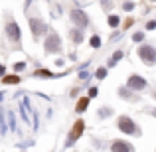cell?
I'll list each match as a JSON object with an SVG mask.
<instances>
[{
    "mask_svg": "<svg viewBox=\"0 0 156 152\" xmlns=\"http://www.w3.org/2000/svg\"><path fill=\"white\" fill-rule=\"evenodd\" d=\"M138 55H140V59L144 61L146 65H154L156 61V50L152 46H140L138 48Z\"/></svg>",
    "mask_w": 156,
    "mask_h": 152,
    "instance_id": "obj_1",
    "label": "cell"
},
{
    "mask_svg": "<svg viewBox=\"0 0 156 152\" xmlns=\"http://www.w3.org/2000/svg\"><path fill=\"white\" fill-rule=\"evenodd\" d=\"M46 51L48 53H55V51H59V48H61V42H59V36L55 34V32H50V36H48V40H46Z\"/></svg>",
    "mask_w": 156,
    "mask_h": 152,
    "instance_id": "obj_2",
    "label": "cell"
},
{
    "mask_svg": "<svg viewBox=\"0 0 156 152\" xmlns=\"http://www.w3.org/2000/svg\"><path fill=\"white\" fill-rule=\"evenodd\" d=\"M119 129H121L122 133H126V134H134L136 133V126H134V122L130 121L129 117H121L119 118Z\"/></svg>",
    "mask_w": 156,
    "mask_h": 152,
    "instance_id": "obj_3",
    "label": "cell"
},
{
    "mask_svg": "<svg viewBox=\"0 0 156 152\" xmlns=\"http://www.w3.org/2000/svg\"><path fill=\"white\" fill-rule=\"evenodd\" d=\"M71 20H73V22H75L79 28H85V26L89 24V18H87V14H85L83 10H77V8L71 12Z\"/></svg>",
    "mask_w": 156,
    "mask_h": 152,
    "instance_id": "obj_4",
    "label": "cell"
},
{
    "mask_svg": "<svg viewBox=\"0 0 156 152\" xmlns=\"http://www.w3.org/2000/svg\"><path fill=\"white\" fill-rule=\"evenodd\" d=\"M6 34L12 42H20V26L16 22H8L6 24Z\"/></svg>",
    "mask_w": 156,
    "mask_h": 152,
    "instance_id": "obj_5",
    "label": "cell"
},
{
    "mask_svg": "<svg viewBox=\"0 0 156 152\" xmlns=\"http://www.w3.org/2000/svg\"><path fill=\"white\" fill-rule=\"evenodd\" d=\"M129 87H130V89H136V91H142V89L146 87V81L142 79V77H138V75H130Z\"/></svg>",
    "mask_w": 156,
    "mask_h": 152,
    "instance_id": "obj_6",
    "label": "cell"
},
{
    "mask_svg": "<svg viewBox=\"0 0 156 152\" xmlns=\"http://www.w3.org/2000/svg\"><path fill=\"white\" fill-rule=\"evenodd\" d=\"M30 28H32V32H34V36H40V34H44V32L48 30L46 24L40 22V20H36V18H32V20H30Z\"/></svg>",
    "mask_w": 156,
    "mask_h": 152,
    "instance_id": "obj_7",
    "label": "cell"
},
{
    "mask_svg": "<svg viewBox=\"0 0 156 152\" xmlns=\"http://www.w3.org/2000/svg\"><path fill=\"white\" fill-rule=\"evenodd\" d=\"M83 129H85V122L83 121H77L75 122V126H73V130H71V134H69V144H71V142H75V138L77 136H81V133H83Z\"/></svg>",
    "mask_w": 156,
    "mask_h": 152,
    "instance_id": "obj_8",
    "label": "cell"
},
{
    "mask_svg": "<svg viewBox=\"0 0 156 152\" xmlns=\"http://www.w3.org/2000/svg\"><path fill=\"white\" fill-rule=\"evenodd\" d=\"M111 148L113 150H133V146H130L129 142H115Z\"/></svg>",
    "mask_w": 156,
    "mask_h": 152,
    "instance_id": "obj_9",
    "label": "cell"
},
{
    "mask_svg": "<svg viewBox=\"0 0 156 152\" xmlns=\"http://www.w3.org/2000/svg\"><path fill=\"white\" fill-rule=\"evenodd\" d=\"M87 105H89V99H87V97H83V99H79V101H77V113H83V111L85 109H87Z\"/></svg>",
    "mask_w": 156,
    "mask_h": 152,
    "instance_id": "obj_10",
    "label": "cell"
},
{
    "mask_svg": "<svg viewBox=\"0 0 156 152\" xmlns=\"http://www.w3.org/2000/svg\"><path fill=\"white\" fill-rule=\"evenodd\" d=\"M2 81H4V83H8V85H10V83H18V81H20V77H16V75H6Z\"/></svg>",
    "mask_w": 156,
    "mask_h": 152,
    "instance_id": "obj_11",
    "label": "cell"
},
{
    "mask_svg": "<svg viewBox=\"0 0 156 152\" xmlns=\"http://www.w3.org/2000/svg\"><path fill=\"white\" fill-rule=\"evenodd\" d=\"M71 38H73V42L75 44H79L81 40H83V34H81L79 30H73V34H71Z\"/></svg>",
    "mask_w": 156,
    "mask_h": 152,
    "instance_id": "obj_12",
    "label": "cell"
},
{
    "mask_svg": "<svg viewBox=\"0 0 156 152\" xmlns=\"http://www.w3.org/2000/svg\"><path fill=\"white\" fill-rule=\"evenodd\" d=\"M121 57H122V51H117V53H115V55H113V59L109 61V65H115V63H117L119 59H121Z\"/></svg>",
    "mask_w": 156,
    "mask_h": 152,
    "instance_id": "obj_13",
    "label": "cell"
},
{
    "mask_svg": "<svg viewBox=\"0 0 156 152\" xmlns=\"http://www.w3.org/2000/svg\"><path fill=\"white\" fill-rule=\"evenodd\" d=\"M36 77H51L50 71H44V69H40V71H36Z\"/></svg>",
    "mask_w": 156,
    "mask_h": 152,
    "instance_id": "obj_14",
    "label": "cell"
},
{
    "mask_svg": "<svg viewBox=\"0 0 156 152\" xmlns=\"http://www.w3.org/2000/svg\"><path fill=\"white\" fill-rule=\"evenodd\" d=\"M91 46H93V48H99V46H101V40L97 38V36H93V38H91Z\"/></svg>",
    "mask_w": 156,
    "mask_h": 152,
    "instance_id": "obj_15",
    "label": "cell"
},
{
    "mask_svg": "<svg viewBox=\"0 0 156 152\" xmlns=\"http://www.w3.org/2000/svg\"><path fill=\"white\" fill-rule=\"evenodd\" d=\"M109 24H111V26H117V24H119V18H117V16H109Z\"/></svg>",
    "mask_w": 156,
    "mask_h": 152,
    "instance_id": "obj_16",
    "label": "cell"
},
{
    "mask_svg": "<svg viewBox=\"0 0 156 152\" xmlns=\"http://www.w3.org/2000/svg\"><path fill=\"white\" fill-rule=\"evenodd\" d=\"M105 75H107V69H99V71H97V77H99V79H103Z\"/></svg>",
    "mask_w": 156,
    "mask_h": 152,
    "instance_id": "obj_17",
    "label": "cell"
},
{
    "mask_svg": "<svg viewBox=\"0 0 156 152\" xmlns=\"http://www.w3.org/2000/svg\"><path fill=\"white\" fill-rule=\"evenodd\" d=\"M97 93H99V91H97V87L89 89V97H97Z\"/></svg>",
    "mask_w": 156,
    "mask_h": 152,
    "instance_id": "obj_18",
    "label": "cell"
},
{
    "mask_svg": "<svg viewBox=\"0 0 156 152\" xmlns=\"http://www.w3.org/2000/svg\"><path fill=\"white\" fill-rule=\"evenodd\" d=\"M122 8H125V10H133V2H125Z\"/></svg>",
    "mask_w": 156,
    "mask_h": 152,
    "instance_id": "obj_19",
    "label": "cell"
},
{
    "mask_svg": "<svg viewBox=\"0 0 156 152\" xmlns=\"http://www.w3.org/2000/svg\"><path fill=\"white\" fill-rule=\"evenodd\" d=\"M101 4H103L105 10H109V0H101Z\"/></svg>",
    "mask_w": 156,
    "mask_h": 152,
    "instance_id": "obj_20",
    "label": "cell"
},
{
    "mask_svg": "<svg viewBox=\"0 0 156 152\" xmlns=\"http://www.w3.org/2000/svg\"><path fill=\"white\" fill-rule=\"evenodd\" d=\"M142 40V34H134V42H140Z\"/></svg>",
    "mask_w": 156,
    "mask_h": 152,
    "instance_id": "obj_21",
    "label": "cell"
},
{
    "mask_svg": "<svg viewBox=\"0 0 156 152\" xmlns=\"http://www.w3.org/2000/svg\"><path fill=\"white\" fill-rule=\"evenodd\" d=\"M146 28H148V30H154V28H156V22H150V24H148Z\"/></svg>",
    "mask_w": 156,
    "mask_h": 152,
    "instance_id": "obj_22",
    "label": "cell"
},
{
    "mask_svg": "<svg viewBox=\"0 0 156 152\" xmlns=\"http://www.w3.org/2000/svg\"><path fill=\"white\" fill-rule=\"evenodd\" d=\"M4 71H6V69H4V65H0V75H4Z\"/></svg>",
    "mask_w": 156,
    "mask_h": 152,
    "instance_id": "obj_23",
    "label": "cell"
},
{
    "mask_svg": "<svg viewBox=\"0 0 156 152\" xmlns=\"http://www.w3.org/2000/svg\"><path fill=\"white\" fill-rule=\"evenodd\" d=\"M152 115H156V111H152Z\"/></svg>",
    "mask_w": 156,
    "mask_h": 152,
    "instance_id": "obj_24",
    "label": "cell"
},
{
    "mask_svg": "<svg viewBox=\"0 0 156 152\" xmlns=\"http://www.w3.org/2000/svg\"><path fill=\"white\" fill-rule=\"evenodd\" d=\"M154 99H156V93H154Z\"/></svg>",
    "mask_w": 156,
    "mask_h": 152,
    "instance_id": "obj_25",
    "label": "cell"
}]
</instances>
